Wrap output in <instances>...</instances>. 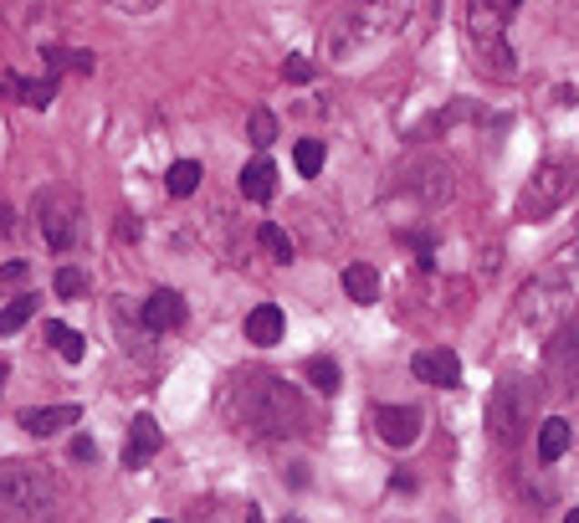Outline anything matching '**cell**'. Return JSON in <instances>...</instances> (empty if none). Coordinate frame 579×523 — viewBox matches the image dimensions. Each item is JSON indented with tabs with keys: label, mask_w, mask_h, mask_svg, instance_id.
Here are the masks:
<instances>
[{
	"label": "cell",
	"mask_w": 579,
	"mask_h": 523,
	"mask_svg": "<svg viewBox=\"0 0 579 523\" xmlns=\"http://www.w3.org/2000/svg\"><path fill=\"white\" fill-rule=\"evenodd\" d=\"M226 416L241 437H287L303 421V400L287 380L277 375H241L226 390Z\"/></svg>",
	"instance_id": "cell-1"
},
{
	"label": "cell",
	"mask_w": 579,
	"mask_h": 523,
	"mask_svg": "<svg viewBox=\"0 0 579 523\" xmlns=\"http://www.w3.org/2000/svg\"><path fill=\"white\" fill-rule=\"evenodd\" d=\"M62 482L46 462H0V523H62Z\"/></svg>",
	"instance_id": "cell-2"
},
{
	"label": "cell",
	"mask_w": 579,
	"mask_h": 523,
	"mask_svg": "<svg viewBox=\"0 0 579 523\" xmlns=\"http://www.w3.org/2000/svg\"><path fill=\"white\" fill-rule=\"evenodd\" d=\"M523 0H466V31L487 72L513 77V46H508V21Z\"/></svg>",
	"instance_id": "cell-3"
},
{
	"label": "cell",
	"mask_w": 579,
	"mask_h": 523,
	"mask_svg": "<svg viewBox=\"0 0 579 523\" xmlns=\"http://www.w3.org/2000/svg\"><path fill=\"white\" fill-rule=\"evenodd\" d=\"M400 21H405V0H359L339 21V31H334V52L354 57V52L384 42L390 31H400Z\"/></svg>",
	"instance_id": "cell-4"
},
{
	"label": "cell",
	"mask_w": 579,
	"mask_h": 523,
	"mask_svg": "<svg viewBox=\"0 0 579 523\" xmlns=\"http://www.w3.org/2000/svg\"><path fill=\"white\" fill-rule=\"evenodd\" d=\"M31 216H36V231L52 252H72L83 241V200L72 196L67 185H46L31 200Z\"/></svg>",
	"instance_id": "cell-5"
},
{
	"label": "cell",
	"mask_w": 579,
	"mask_h": 523,
	"mask_svg": "<svg viewBox=\"0 0 579 523\" xmlns=\"http://www.w3.org/2000/svg\"><path fill=\"white\" fill-rule=\"evenodd\" d=\"M574 165H564V159H549L544 170L534 175V180L523 185L518 196V221H544L549 211H559L569 196H574Z\"/></svg>",
	"instance_id": "cell-6"
},
{
	"label": "cell",
	"mask_w": 579,
	"mask_h": 523,
	"mask_svg": "<svg viewBox=\"0 0 579 523\" xmlns=\"http://www.w3.org/2000/svg\"><path fill=\"white\" fill-rule=\"evenodd\" d=\"M534 410H538V396L528 385H518V380L497 385L493 400H487V431H493L503 447H513V441H523V431L534 426Z\"/></svg>",
	"instance_id": "cell-7"
},
{
	"label": "cell",
	"mask_w": 579,
	"mask_h": 523,
	"mask_svg": "<svg viewBox=\"0 0 579 523\" xmlns=\"http://www.w3.org/2000/svg\"><path fill=\"white\" fill-rule=\"evenodd\" d=\"M405 190L421 200V206H446V200L456 196V175L446 170L441 159H415L405 170Z\"/></svg>",
	"instance_id": "cell-8"
},
{
	"label": "cell",
	"mask_w": 579,
	"mask_h": 523,
	"mask_svg": "<svg viewBox=\"0 0 579 523\" xmlns=\"http://www.w3.org/2000/svg\"><path fill=\"white\" fill-rule=\"evenodd\" d=\"M410 369H415L421 385H436V390H452V385L462 380V359H456L452 349H421L410 359Z\"/></svg>",
	"instance_id": "cell-9"
},
{
	"label": "cell",
	"mask_w": 579,
	"mask_h": 523,
	"mask_svg": "<svg viewBox=\"0 0 579 523\" xmlns=\"http://www.w3.org/2000/svg\"><path fill=\"white\" fill-rule=\"evenodd\" d=\"M374 431L390 447H410V441L421 437V410L415 406H374Z\"/></svg>",
	"instance_id": "cell-10"
},
{
	"label": "cell",
	"mask_w": 579,
	"mask_h": 523,
	"mask_svg": "<svg viewBox=\"0 0 579 523\" xmlns=\"http://www.w3.org/2000/svg\"><path fill=\"white\" fill-rule=\"evenodd\" d=\"M185 324V297L170 293V287H159V293H149V303H144V328L149 334H170V328Z\"/></svg>",
	"instance_id": "cell-11"
},
{
	"label": "cell",
	"mask_w": 579,
	"mask_h": 523,
	"mask_svg": "<svg viewBox=\"0 0 579 523\" xmlns=\"http://www.w3.org/2000/svg\"><path fill=\"white\" fill-rule=\"evenodd\" d=\"M159 447H165L159 421H155V416H134V426H128V447H124V467H144Z\"/></svg>",
	"instance_id": "cell-12"
},
{
	"label": "cell",
	"mask_w": 579,
	"mask_h": 523,
	"mask_svg": "<svg viewBox=\"0 0 579 523\" xmlns=\"http://www.w3.org/2000/svg\"><path fill=\"white\" fill-rule=\"evenodd\" d=\"M15 421L26 426L31 437H57L62 426H77V421H83V406H36V410H21Z\"/></svg>",
	"instance_id": "cell-13"
},
{
	"label": "cell",
	"mask_w": 579,
	"mask_h": 523,
	"mask_svg": "<svg viewBox=\"0 0 579 523\" xmlns=\"http://www.w3.org/2000/svg\"><path fill=\"white\" fill-rule=\"evenodd\" d=\"M283 334H287V318L277 303H256V308L246 313V344L272 349V344H283Z\"/></svg>",
	"instance_id": "cell-14"
},
{
	"label": "cell",
	"mask_w": 579,
	"mask_h": 523,
	"mask_svg": "<svg viewBox=\"0 0 579 523\" xmlns=\"http://www.w3.org/2000/svg\"><path fill=\"white\" fill-rule=\"evenodd\" d=\"M549 369H554V380H564L559 390H574L579 385V318L559 334V344H554V354H549Z\"/></svg>",
	"instance_id": "cell-15"
},
{
	"label": "cell",
	"mask_w": 579,
	"mask_h": 523,
	"mask_svg": "<svg viewBox=\"0 0 579 523\" xmlns=\"http://www.w3.org/2000/svg\"><path fill=\"white\" fill-rule=\"evenodd\" d=\"M0 87H5L11 98L31 103V108H46V103L57 98V77H42V83H26L21 72H0Z\"/></svg>",
	"instance_id": "cell-16"
},
{
	"label": "cell",
	"mask_w": 579,
	"mask_h": 523,
	"mask_svg": "<svg viewBox=\"0 0 579 523\" xmlns=\"http://www.w3.org/2000/svg\"><path fill=\"white\" fill-rule=\"evenodd\" d=\"M569 441H574V426L564 416H549V421L538 426V462H559L569 452Z\"/></svg>",
	"instance_id": "cell-17"
},
{
	"label": "cell",
	"mask_w": 579,
	"mask_h": 523,
	"mask_svg": "<svg viewBox=\"0 0 579 523\" xmlns=\"http://www.w3.org/2000/svg\"><path fill=\"white\" fill-rule=\"evenodd\" d=\"M344 293H349L354 303H374V297H380V272L369 267V262H349V267H344Z\"/></svg>",
	"instance_id": "cell-18"
},
{
	"label": "cell",
	"mask_w": 579,
	"mask_h": 523,
	"mask_svg": "<svg viewBox=\"0 0 579 523\" xmlns=\"http://www.w3.org/2000/svg\"><path fill=\"white\" fill-rule=\"evenodd\" d=\"M277 190V170H272V159H252L246 170H241V196L246 200H272Z\"/></svg>",
	"instance_id": "cell-19"
},
{
	"label": "cell",
	"mask_w": 579,
	"mask_h": 523,
	"mask_svg": "<svg viewBox=\"0 0 579 523\" xmlns=\"http://www.w3.org/2000/svg\"><path fill=\"white\" fill-rule=\"evenodd\" d=\"M303 375H308L313 385H318V390H324V396H334V390H339V359H328V354H313V359H303Z\"/></svg>",
	"instance_id": "cell-20"
},
{
	"label": "cell",
	"mask_w": 579,
	"mask_h": 523,
	"mask_svg": "<svg viewBox=\"0 0 579 523\" xmlns=\"http://www.w3.org/2000/svg\"><path fill=\"white\" fill-rule=\"evenodd\" d=\"M46 339L57 344V354L67 359V365H83V354H87V339L77 334V328H67V324H46Z\"/></svg>",
	"instance_id": "cell-21"
},
{
	"label": "cell",
	"mask_w": 579,
	"mask_h": 523,
	"mask_svg": "<svg viewBox=\"0 0 579 523\" xmlns=\"http://www.w3.org/2000/svg\"><path fill=\"white\" fill-rule=\"evenodd\" d=\"M256 241H262V252H267L272 262H293V236H287L277 221H262V226H256Z\"/></svg>",
	"instance_id": "cell-22"
},
{
	"label": "cell",
	"mask_w": 579,
	"mask_h": 523,
	"mask_svg": "<svg viewBox=\"0 0 579 523\" xmlns=\"http://www.w3.org/2000/svg\"><path fill=\"white\" fill-rule=\"evenodd\" d=\"M31 318H36V297H11V303H5V308H0V334H21V328L31 324Z\"/></svg>",
	"instance_id": "cell-23"
},
{
	"label": "cell",
	"mask_w": 579,
	"mask_h": 523,
	"mask_svg": "<svg viewBox=\"0 0 579 523\" xmlns=\"http://www.w3.org/2000/svg\"><path fill=\"white\" fill-rule=\"evenodd\" d=\"M165 185H170V196H195V190H200V165H195V159H175V165H170V175H165Z\"/></svg>",
	"instance_id": "cell-24"
},
{
	"label": "cell",
	"mask_w": 579,
	"mask_h": 523,
	"mask_svg": "<svg viewBox=\"0 0 579 523\" xmlns=\"http://www.w3.org/2000/svg\"><path fill=\"white\" fill-rule=\"evenodd\" d=\"M324 144L318 139H297V149H293V165H297V175H303V180H313V175L324 170Z\"/></svg>",
	"instance_id": "cell-25"
},
{
	"label": "cell",
	"mask_w": 579,
	"mask_h": 523,
	"mask_svg": "<svg viewBox=\"0 0 579 523\" xmlns=\"http://www.w3.org/2000/svg\"><path fill=\"white\" fill-rule=\"evenodd\" d=\"M46 67H52V77H57V72H93V52H67V46H52V52H46Z\"/></svg>",
	"instance_id": "cell-26"
},
{
	"label": "cell",
	"mask_w": 579,
	"mask_h": 523,
	"mask_svg": "<svg viewBox=\"0 0 579 523\" xmlns=\"http://www.w3.org/2000/svg\"><path fill=\"white\" fill-rule=\"evenodd\" d=\"M246 134H252L256 149H267V144L277 139V118H272L267 108H252V118H246Z\"/></svg>",
	"instance_id": "cell-27"
},
{
	"label": "cell",
	"mask_w": 579,
	"mask_h": 523,
	"mask_svg": "<svg viewBox=\"0 0 579 523\" xmlns=\"http://www.w3.org/2000/svg\"><path fill=\"white\" fill-rule=\"evenodd\" d=\"M52 287H57V297H77L87 287V277H83V267H62L57 277H52Z\"/></svg>",
	"instance_id": "cell-28"
},
{
	"label": "cell",
	"mask_w": 579,
	"mask_h": 523,
	"mask_svg": "<svg viewBox=\"0 0 579 523\" xmlns=\"http://www.w3.org/2000/svg\"><path fill=\"white\" fill-rule=\"evenodd\" d=\"M283 77H287V83H308V77H313V62L308 57H287L283 62Z\"/></svg>",
	"instance_id": "cell-29"
},
{
	"label": "cell",
	"mask_w": 579,
	"mask_h": 523,
	"mask_svg": "<svg viewBox=\"0 0 579 523\" xmlns=\"http://www.w3.org/2000/svg\"><path fill=\"white\" fill-rule=\"evenodd\" d=\"M114 11H124V15H149V11H159V0H108Z\"/></svg>",
	"instance_id": "cell-30"
},
{
	"label": "cell",
	"mask_w": 579,
	"mask_h": 523,
	"mask_svg": "<svg viewBox=\"0 0 579 523\" xmlns=\"http://www.w3.org/2000/svg\"><path fill=\"white\" fill-rule=\"evenodd\" d=\"M15 283H26V262H5V267H0V293Z\"/></svg>",
	"instance_id": "cell-31"
},
{
	"label": "cell",
	"mask_w": 579,
	"mask_h": 523,
	"mask_svg": "<svg viewBox=\"0 0 579 523\" xmlns=\"http://www.w3.org/2000/svg\"><path fill=\"white\" fill-rule=\"evenodd\" d=\"M72 457H77V462H93V457H98V447H93L87 437H77V441H72Z\"/></svg>",
	"instance_id": "cell-32"
},
{
	"label": "cell",
	"mask_w": 579,
	"mask_h": 523,
	"mask_svg": "<svg viewBox=\"0 0 579 523\" xmlns=\"http://www.w3.org/2000/svg\"><path fill=\"white\" fill-rule=\"evenodd\" d=\"M118 241H134V236H139V221H134V216H118Z\"/></svg>",
	"instance_id": "cell-33"
},
{
	"label": "cell",
	"mask_w": 579,
	"mask_h": 523,
	"mask_svg": "<svg viewBox=\"0 0 579 523\" xmlns=\"http://www.w3.org/2000/svg\"><path fill=\"white\" fill-rule=\"evenodd\" d=\"M11 221H15L11 211H0V236H11Z\"/></svg>",
	"instance_id": "cell-34"
},
{
	"label": "cell",
	"mask_w": 579,
	"mask_h": 523,
	"mask_svg": "<svg viewBox=\"0 0 579 523\" xmlns=\"http://www.w3.org/2000/svg\"><path fill=\"white\" fill-rule=\"evenodd\" d=\"M564 523H579V508H574V513H569V518H564Z\"/></svg>",
	"instance_id": "cell-35"
},
{
	"label": "cell",
	"mask_w": 579,
	"mask_h": 523,
	"mask_svg": "<svg viewBox=\"0 0 579 523\" xmlns=\"http://www.w3.org/2000/svg\"><path fill=\"white\" fill-rule=\"evenodd\" d=\"M0 385H5V359H0Z\"/></svg>",
	"instance_id": "cell-36"
},
{
	"label": "cell",
	"mask_w": 579,
	"mask_h": 523,
	"mask_svg": "<svg viewBox=\"0 0 579 523\" xmlns=\"http://www.w3.org/2000/svg\"><path fill=\"white\" fill-rule=\"evenodd\" d=\"M155 523H170V518H155Z\"/></svg>",
	"instance_id": "cell-37"
}]
</instances>
